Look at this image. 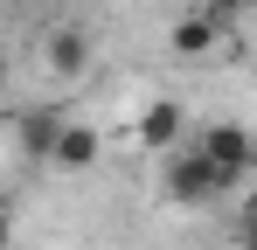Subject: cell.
Instances as JSON below:
<instances>
[{"instance_id": "1", "label": "cell", "mask_w": 257, "mask_h": 250, "mask_svg": "<svg viewBox=\"0 0 257 250\" xmlns=\"http://www.w3.org/2000/svg\"><path fill=\"white\" fill-rule=\"evenodd\" d=\"M160 188H167L174 208H209L229 195V181H222V167L202 153V146H174L167 160H160Z\"/></svg>"}, {"instance_id": "2", "label": "cell", "mask_w": 257, "mask_h": 250, "mask_svg": "<svg viewBox=\"0 0 257 250\" xmlns=\"http://www.w3.org/2000/svg\"><path fill=\"white\" fill-rule=\"evenodd\" d=\"M195 146H202V153L222 167V181H229V188H243V181L257 174V139L243 132V125H229V118H215L209 132L195 139Z\"/></svg>"}, {"instance_id": "3", "label": "cell", "mask_w": 257, "mask_h": 250, "mask_svg": "<svg viewBox=\"0 0 257 250\" xmlns=\"http://www.w3.org/2000/svg\"><path fill=\"white\" fill-rule=\"evenodd\" d=\"M222 21H229V7H215V0H202L195 14H181L167 28V49L181 56V63H195V56H209V49H222Z\"/></svg>"}, {"instance_id": "4", "label": "cell", "mask_w": 257, "mask_h": 250, "mask_svg": "<svg viewBox=\"0 0 257 250\" xmlns=\"http://www.w3.org/2000/svg\"><path fill=\"white\" fill-rule=\"evenodd\" d=\"M181 118H188V111H181L174 97H153V104L132 118V146H146L153 160H167L174 146H181Z\"/></svg>"}, {"instance_id": "5", "label": "cell", "mask_w": 257, "mask_h": 250, "mask_svg": "<svg viewBox=\"0 0 257 250\" xmlns=\"http://www.w3.org/2000/svg\"><path fill=\"white\" fill-rule=\"evenodd\" d=\"M63 125H70V111H63V104H35V111H21V118H14V139H21V160L49 167V153H56V139H63Z\"/></svg>"}, {"instance_id": "6", "label": "cell", "mask_w": 257, "mask_h": 250, "mask_svg": "<svg viewBox=\"0 0 257 250\" xmlns=\"http://www.w3.org/2000/svg\"><path fill=\"white\" fill-rule=\"evenodd\" d=\"M42 63H49V77H84V63H90V35L77 28V21H56L42 35Z\"/></svg>"}, {"instance_id": "7", "label": "cell", "mask_w": 257, "mask_h": 250, "mask_svg": "<svg viewBox=\"0 0 257 250\" xmlns=\"http://www.w3.org/2000/svg\"><path fill=\"white\" fill-rule=\"evenodd\" d=\"M97 153H104L97 125H90V118H70V125H63V139H56V153H49V167H56V174H90Z\"/></svg>"}, {"instance_id": "8", "label": "cell", "mask_w": 257, "mask_h": 250, "mask_svg": "<svg viewBox=\"0 0 257 250\" xmlns=\"http://www.w3.org/2000/svg\"><path fill=\"white\" fill-rule=\"evenodd\" d=\"M236 250H257V215H236Z\"/></svg>"}, {"instance_id": "9", "label": "cell", "mask_w": 257, "mask_h": 250, "mask_svg": "<svg viewBox=\"0 0 257 250\" xmlns=\"http://www.w3.org/2000/svg\"><path fill=\"white\" fill-rule=\"evenodd\" d=\"M236 215H257V174L243 181V202H236Z\"/></svg>"}, {"instance_id": "10", "label": "cell", "mask_w": 257, "mask_h": 250, "mask_svg": "<svg viewBox=\"0 0 257 250\" xmlns=\"http://www.w3.org/2000/svg\"><path fill=\"white\" fill-rule=\"evenodd\" d=\"M215 7H236V0H215Z\"/></svg>"}]
</instances>
